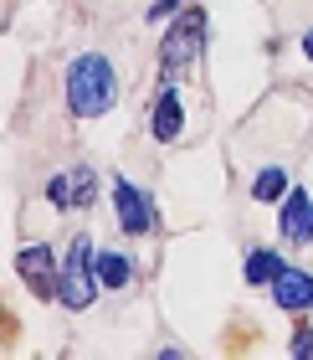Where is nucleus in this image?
<instances>
[{
    "mask_svg": "<svg viewBox=\"0 0 313 360\" xmlns=\"http://www.w3.org/2000/svg\"><path fill=\"white\" fill-rule=\"evenodd\" d=\"M119 103V72H113L108 57L82 52L67 68V108L72 119H103V113Z\"/></svg>",
    "mask_w": 313,
    "mask_h": 360,
    "instance_id": "1",
    "label": "nucleus"
},
{
    "mask_svg": "<svg viewBox=\"0 0 313 360\" xmlns=\"http://www.w3.org/2000/svg\"><path fill=\"white\" fill-rule=\"evenodd\" d=\"M98 293H103V278H98V248L88 232L72 237L67 248V263H62V288H57V304L72 309V314H82V309L98 304Z\"/></svg>",
    "mask_w": 313,
    "mask_h": 360,
    "instance_id": "2",
    "label": "nucleus"
},
{
    "mask_svg": "<svg viewBox=\"0 0 313 360\" xmlns=\"http://www.w3.org/2000/svg\"><path fill=\"white\" fill-rule=\"evenodd\" d=\"M206 52V11H180V21L164 31V41H159V77H185L195 62H201Z\"/></svg>",
    "mask_w": 313,
    "mask_h": 360,
    "instance_id": "3",
    "label": "nucleus"
},
{
    "mask_svg": "<svg viewBox=\"0 0 313 360\" xmlns=\"http://www.w3.org/2000/svg\"><path fill=\"white\" fill-rule=\"evenodd\" d=\"M113 217H119L124 237H149L159 226V211L149 201V191H139L134 180H113Z\"/></svg>",
    "mask_w": 313,
    "mask_h": 360,
    "instance_id": "4",
    "label": "nucleus"
},
{
    "mask_svg": "<svg viewBox=\"0 0 313 360\" xmlns=\"http://www.w3.org/2000/svg\"><path fill=\"white\" fill-rule=\"evenodd\" d=\"M15 273H21V283L36 293V299H57V288H62V268H57V257L46 242H36V248H21L15 252Z\"/></svg>",
    "mask_w": 313,
    "mask_h": 360,
    "instance_id": "5",
    "label": "nucleus"
},
{
    "mask_svg": "<svg viewBox=\"0 0 313 360\" xmlns=\"http://www.w3.org/2000/svg\"><path fill=\"white\" fill-rule=\"evenodd\" d=\"M93 195H98V175L88 165H72V170H62V175L46 180V201H52L57 211H77V206L88 211Z\"/></svg>",
    "mask_w": 313,
    "mask_h": 360,
    "instance_id": "6",
    "label": "nucleus"
},
{
    "mask_svg": "<svg viewBox=\"0 0 313 360\" xmlns=\"http://www.w3.org/2000/svg\"><path fill=\"white\" fill-rule=\"evenodd\" d=\"M277 232H283V242H293V248H308L313 242V195L303 186H293L283 195V206H277Z\"/></svg>",
    "mask_w": 313,
    "mask_h": 360,
    "instance_id": "7",
    "label": "nucleus"
},
{
    "mask_svg": "<svg viewBox=\"0 0 313 360\" xmlns=\"http://www.w3.org/2000/svg\"><path fill=\"white\" fill-rule=\"evenodd\" d=\"M272 299H277V309H288V314H308L313 309V273L283 268V278L272 283Z\"/></svg>",
    "mask_w": 313,
    "mask_h": 360,
    "instance_id": "8",
    "label": "nucleus"
},
{
    "mask_svg": "<svg viewBox=\"0 0 313 360\" xmlns=\"http://www.w3.org/2000/svg\"><path fill=\"white\" fill-rule=\"evenodd\" d=\"M180 93L175 88H159V98H154V108H149V134L159 139V144H175L180 139Z\"/></svg>",
    "mask_w": 313,
    "mask_h": 360,
    "instance_id": "9",
    "label": "nucleus"
},
{
    "mask_svg": "<svg viewBox=\"0 0 313 360\" xmlns=\"http://www.w3.org/2000/svg\"><path fill=\"white\" fill-rule=\"evenodd\" d=\"M283 257H277V252H267V248H252V252H246V263H241V273H246V283H252V288H272L277 283V278H283Z\"/></svg>",
    "mask_w": 313,
    "mask_h": 360,
    "instance_id": "10",
    "label": "nucleus"
},
{
    "mask_svg": "<svg viewBox=\"0 0 313 360\" xmlns=\"http://www.w3.org/2000/svg\"><path fill=\"white\" fill-rule=\"evenodd\" d=\"M98 278H103V288H128L134 283V263L124 252H98Z\"/></svg>",
    "mask_w": 313,
    "mask_h": 360,
    "instance_id": "11",
    "label": "nucleus"
},
{
    "mask_svg": "<svg viewBox=\"0 0 313 360\" xmlns=\"http://www.w3.org/2000/svg\"><path fill=\"white\" fill-rule=\"evenodd\" d=\"M288 195V175L277 170V165H267L257 180H252V201H283Z\"/></svg>",
    "mask_w": 313,
    "mask_h": 360,
    "instance_id": "12",
    "label": "nucleus"
},
{
    "mask_svg": "<svg viewBox=\"0 0 313 360\" xmlns=\"http://www.w3.org/2000/svg\"><path fill=\"white\" fill-rule=\"evenodd\" d=\"M298 360H313V324H298V330H293V345H288Z\"/></svg>",
    "mask_w": 313,
    "mask_h": 360,
    "instance_id": "13",
    "label": "nucleus"
},
{
    "mask_svg": "<svg viewBox=\"0 0 313 360\" xmlns=\"http://www.w3.org/2000/svg\"><path fill=\"white\" fill-rule=\"evenodd\" d=\"M180 0H159V6H149V21H164V15H175Z\"/></svg>",
    "mask_w": 313,
    "mask_h": 360,
    "instance_id": "14",
    "label": "nucleus"
},
{
    "mask_svg": "<svg viewBox=\"0 0 313 360\" xmlns=\"http://www.w3.org/2000/svg\"><path fill=\"white\" fill-rule=\"evenodd\" d=\"M303 57L313 62V26H308V37H303Z\"/></svg>",
    "mask_w": 313,
    "mask_h": 360,
    "instance_id": "15",
    "label": "nucleus"
}]
</instances>
